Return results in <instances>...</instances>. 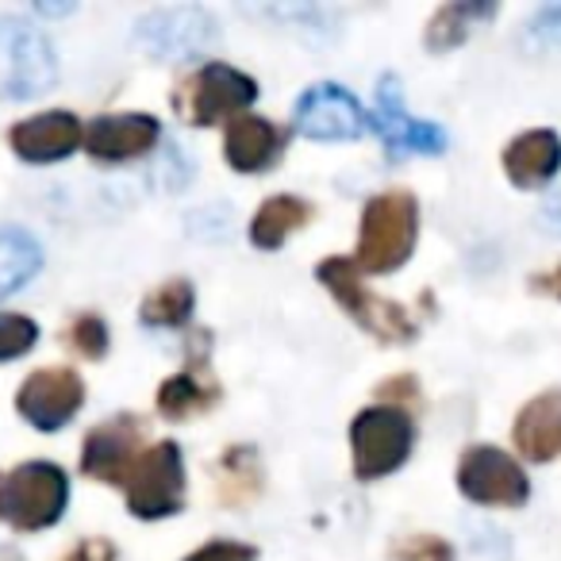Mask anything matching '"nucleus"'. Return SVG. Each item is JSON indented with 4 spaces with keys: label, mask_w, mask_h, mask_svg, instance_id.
Here are the masks:
<instances>
[{
    "label": "nucleus",
    "mask_w": 561,
    "mask_h": 561,
    "mask_svg": "<svg viewBox=\"0 0 561 561\" xmlns=\"http://www.w3.org/2000/svg\"><path fill=\"white\" fill-rule=\"evenodd\" d=\"M420 234V208L412 193H381L362 211L358 265L369 273H392L412 257Z\"/></svg>",
    "instance_id": "nucleus-1"
},
{
    "label": "nucleus",
    "mask_w": 561,
    "mask_h": 561,
    "mask_svg": "<svg viewBox=\"0 0 561 561\" xmlns=\"http://www.w3.org/2000/svg\"><path fill=\"white\" fill-rule=\"evenodd\" d=\"M70 481L50 461H27L0 473V519L16 530H43L62 519Z\"/></svg>",
    "instance_id": "nucleus-2"
},
{
    "label": "nucleus",
    "mask_w": 561,
    "mask_h": 561,
    "mask_svg": "<svg viewBox=\"0 0 561 561\" xmlns=\"http://www.w3.org/2000/svg\"><path fill=\"white\" fill-rule=\"evenodd\" d=\"M58 81V58L47 35L16 16L0 20V101H27Z\"/></svg>",
    "instance_id": "nucleus-3"
},
{
    "label": "nucleus",
    "mask_w": 561,
    "mask_h": 561,
    "mask_svg": "<svg viewBox=\"0 0 561 561\" xmlns=\"http://www.w3.org/2000/svg\"><path fill=\"white\" fill-rule=\"evenodd\" d=\"M316 277L335 293V300L346 308V316L362 323L369 335H377L381 343H408L415 339V320L397 305V300L374 297V293L362 285V273L351 257H328L320 262Z\"/></svg>",
    "instance_id": "nucleus-4"
},
{
    "label": "nucleus",
    "mask_w": 561,
    "mask_h": 561,
    "mask_svg": "<svg viewBox=\"0 0 561 561\" xmlns=\"http://www.w3.org/2000/svg\"><path fill=\"white\" fill-rule=\"evenodd\" d=\"M351 443H354V473L362 481H377V477L392 473L408 461L415 443V427L400 408L377 404L358 412L351 427Z\"/></svg>",
    "instance_id": "nucleus-5"
},
{
    "label": "nucleus",
    "mask_w": 561,
    "mask_h": 561,
    "mask_svg": "<svg viewBox=\"0 0 561 561\" xmlns=\"http://www.w3.org/2000/svg\"><path fill=\"white\" fill-rule=\"evenodd\" d=\"M254 96H257V85L247 73L231 70V66H224V62H208L181 81L173 104H178V112L193 127H211V124H219V119L242 112Z\"/></svg>",
    "instance_id": "nucleus-6"
},
{
    "label": "nucleus",
    "mask_w": 561,
    "mask_h": 561,
    "mask_svg": "<svg viewBox=\"0 0 561 561\" xmlns=\"http://www.w3.org/2000/svg\"><path fill=\"white\" fill-rule=\"evenodd\" d=\"M127 507L139 519H162V515L181 512L185 504V466H181L178 443H158L147 446L142 458L124 481Z\"/></svg>",
    "instance_id": "nucleus-7"
},
{
    "label": "nucleus",
    "mask_w": 561,
    "mask_h": 561,
    "mask_svg": "<svg viewBox=\"0 0 561 561\" xmlns=\"http://www.w3.org/2000/svg\"><path fill=\"white\" fill-rule=\"evenodd\" d=\"M458 484L473 504L489 507H519L530 496L527 473L519 469V461H512L496 446H473L461 454Z\"/></svg>",
    "instance_id": "nucleus-8"
},
{
    "label": "nucleus",
    "mask_w": 561,
    "mask_h": 561,
    "mask_svg": "<svg viewBox=\"0 0 561 561\" xmlns=\"http://www.w3.org/2000/svg\"><path fill=\"white\" fill-rule=\"evenodd\" d=\"M85 385L73 369H39L16 392V408L35 431H58L81 412Z\"/></svg>",
    "instance_id": "nucleus-9"
},
{
    "label": "nucleus",
    "mask_w": 561,
    "mask_h": 561,
    "mask_svg": "<svg viewBox=\"0 0 561 561\" xmlns=\"http://www.w3.org/2000/svg\"><path fill=\"white\" fill-rule=\"evenodd\" d=\"M142 458V423L135 415H116L89 431L81 446V473L104 484H124Z\"/></svg>",
    "instance_id": "nucleus-10"
},
{
    "label": "nucleus",
    "mask_w": 561,
    "mask_h": 561,
    "mask_svg": "<svg viewBox=\"0 0 561 561\" xmlns=\"http://www.w3.org/2000/svg\"><path fill=\"white\" fill-rule=\"evenodd\" d=\"M135 39L154 58H188L216 39V24L204 9H165L139 20Z\"/></svg>",
    "instance_id": "nucleus-11"
},
{
    "label": "nucleus",
    "mask_w": 561,
    "mask_h": 561,
    "mask_svg": "<svg viewBox=\"0 0 561 561\" xmlns=\"http://www.w3.org/2000/svg\"><path fill=\"white\" fill-rule=\"evenodd\" d=\"M297 131L308 139H358L366 131V112L346 89L312 85L297 101Z\"/></svg>",
    "instance_id": "nucleus-12"
},
{
    "label": "nucleus",
    "mask_w": 561,
    "mask_h": 561,
    "mask_svg": "<svg viewBox=\"0 0 561 561\" xmlns=\"http://www.w3.org/2000/svg\"><path fill=\"white\" fill-rule=\"evenodd\" d=\"M377 135H381L385 150L392 158H408V154H438L446 147V135L438 131L427 119H412L400 108V89L397 78H385L377 89V119H374Z\"/></svg>",
    "instance_id": "nucleus-13"
},
{
    "label": "nucleus",
    "mask_w": 561,
    "mask_h": 561,
    "mask_svg": "<svg viewBox=\"0 0 561 561\" xmlns=\"http://www.w3.org/2000/svg\"><path fill=\"white\" fill-rule=\"evenodd\" d=\"M158 135H162V127H158L154 116L124 112V116H96L81 139H85V150L96 162H131V158L154 150Z\"/></svg>",
    "instance_id": "nucleus-14"
},
{
    "label": "nucleus",
    "mask_w": 561,
    "mask_h": 561,
    "mask_svg": "<svg viewBox=\"0 0 561 561\" xmlns=\"http://www.w3.org/2000/svg\"><path fill=\"white\" fill-rule=\"evenodd\" d=\"M9 142L24 162H62L78 150L81 124L70 112H39V116L12 127Z\"/></svg>",
    "instance_id": "nucleus-15"
},
{
    "label": "nucleus",
    "mask_w": 561,
    "mask_h": 561,
    "mask_svg": "<svg viewBox=\"0 0 561 561\" xmlns=\"http://www.w3.org/2000/svg\"><path fill=\"white\" fill-rule=\"evenodd\" d=\"M285 131L262 116H234L224 135V154L239 173H262L277 162Z\"/></svg>",
    "instance_id": "nucleus-16"
},
{
    "label": "nucleus",
    "mask_w": 561,
    "mask_h": 561,
    "mask_svg": "<svg viewBox=\"0 0 561 561\" xmlns=\"http://www.w3.org/2000/svg\"><path fill=\"white\" fill-rule=\"evenodd\" d=\"M504 170L515 188L546 185V181H553V173L561 170V139L553 131H546V127L523 131L519 139H512V147L504 150Z\"/></svg>",
    "instance_id": "nucleus-17"
},
{
    "label": "nucleus",
    "mask_w": 561,
    "mask_h": 561,
    "mask_svg": "<svg viewBox=\"0 0 561 561\" xmlns=\"http://www.w3.org/2000/svg\"><path fill=\"white\" fill-rule=\"evenodd\" d=\"M515 446L523 458L530 461H550L561 446V392H546V397L530 400L515 420Z\"/></svg>",
    "instance_id": "nucleus-18"
},
{
    "label": "nucleus",
    "mask_w": 561,
    "mask_h": 561,
    "mask_svg": "<svg viewBox=\"0 0 561 561\" xmlns=\"http://www.w3.org/2000/svg\"><path fill=\"white\" fill-rule=\"evenodd\" d=\"M216 400H219V385L201 358V362H188L178 377H170V381L158 389V412H162L165 420L181 423V420H188V415L208 412Z\"/></svg>",
    "instance_id": "nucleus-19"
},
{
    "label": "nucleus",
    "mask_w": 561,
    "mask_h": 561,
    "mask_svg": "<svg viewBox=\"0 0 561 561\" xmlns=\"http://www.w3.org/2000/svg\"><path fill=\"white\" fill-rule=\"evenodd\" d=\"M308 219H312V204L308 201H300V196H270L250 219V242L257 250H277Z\"/></svg>",
    "instance_id": "nucleus-20"
},
{
    "label": "nucleus",
    "mask_w": 561,
    "mask_h": 561,
    "mask_svg": "<svg viewBox=\"0 0 561 561\" xmlns=\"http://www.w3.org/2000/svg\"><path fill=\"white\" fill-rule=\"evenodd\" d=\"M43 254L39 242L20 227H0V300L24 289L27 280L39 273Z\"/></svg>",
    "instance_id": "nucleus-21"
},
{
    "label": "nucleus",
    "mask_w": 561,
    "mask_h": 561,
    "mask_svg": "<svg viewBox=\"0 0 561 561\" xmlns=\"http://www.w3.org/2000/svg\"><path fill=\"white\" fill-rule=\"evenodd\" d=\"M492 4H473V0H461V4H446V9L435 12V20H431L427 27V47L431 50H450L458 47V43L469 39V32H473L481 20L492 16Z\"/></svg>",
    "instance_id": "nucleus-22"
},
{
    "label": "nucleus",
    "mask_w": 561,
    "mask_h": 561,
    "mask_svg": "<svg viewBox=\"0 0 561 561\" xmlns=\"http://www.w3.org/2000/svg\"><path fill=\"white\" fill-rule=\"evenodd\" d=\"M188 316H193V285L185 277L165 280L142 300V323L147 328H181Z\"/></svg>",
    "instance_id": "nucleus-23"
},
{
    "label": "nucleus",
    "mask_w": 561,
    "mask_h": 561,
    "mask_svg": "<svg viewBox=\"0 0 561 561\" xmlns=\"http://www.w3.org/2000/svg\"><path fill=\"white\" fill-rule=\"evenodd\" d=\"M219 492H224L227 504H239V500H247L250 492H257V481H262V473H257V458L247 450V446H239V450H227L224 461H219Z\"/></svg>",
    "instance_id": "nucleus-24"
},
{
    "label": "nucleus",
    "mask_w": 561,
    "mask_h": 561,
    "mask_svg": "<svg viewBox=\"0 0 561 561\" xmlns=\"http://www.w3.org/2000/svg\"><path fill=\"white\" fill-rule=\"evenodd\" d=\"M66 343H70L81 358L96 362V358H104V351H108V328H104L101 316L85 312L66 328Z\"/></svg>",
    "instance_id": "nucleus-25"
},
{
    "label": "nucleus",
    "mask_w": 561,
    "mask_h": 561,
    "mask_svg": "<svg viewBox=\"0 0 561 561\" xmlns=\"http://www.w3.org/2000/svg\"><path fill=\"white\" fill-rule=\"evenodd\" d=\"M35 339H39V328H35L27 316L0 312V362L27 354L35 346Z\"/></svg>",
    "instance_id": "nucleus-26"
},
{
    "label": "nucleus",
    "mask_w": 561,
    "mask_h": 561,
    "mask_svg": "<svg viewBox=\"0 0 561 561\" xmlns=\"http://www.w3.org/2000/svg\"><path fill=\"white\" fill-rule=\"evenodd\" d=\"M392 561H454L450 546L435 535H412L392 546Z\"/></svg>",
    "instance_id": "nucleus-27"
},
{
    "label": "nucleus",
    "mask_w": 561,
    "mask_h": 561,
    "mask_svg": "<svg viewBox=\"0 0 561 561\" xmlns=\"http://www.w3.org/2000/svg\"><path fill=\"white\" fill-rule=\"evenodd\" d=\"M527 32H530V43H538V47H561V4L538 12Z\"/></svg>",
    "instance_id": "nucleus-28"
},
{
    "label": "nucleus",
    "mask_w": 561,
    "mask_h": 561,
    "mask_svg": "<svg viewBox=\"0 0 561 561\" xmlns=\"http://www.w3.org/2000/svg\"><path fill=\"white\" fill-rule=\"evenodd\" d=\"M254 558H257V550L247 542H208L185 561H254Z\"/></svg>",
    "instance_id": "nucleus-29"
},
{
    "label": "nucleus",
    "mask_w": 561,
    "mask_h": 561,
    "mask_svg": "<svg viewBox=\"0 0 561 561\" xmlns=\"http://www.w3.org/2000/svg\"><path fill=\"white\" fill-rule=\"evenodd\" d=\"M66 561H116V546L108 538H85L70 550Z\"/></svg>",
    "instance_id": "nucleus-30"
},
{
    "label": "nucleus",
    "mask_w": 561,
    "mask_h": 561,
    "mask_svg": "<svg viewBox=\"0 0 561 561\" xmlns=\"http://www.w3.org/2000/svg\"><path fill=\"white\" fill-rule=\"evenodd\" d=\"M377 397L392 400V404H415V400H420V385H415L412 377H392V381H385L381 389H377Z\"/></svg>",
    "instance_id": "nucleus-31"
},
{
    "label": "nucleus",
    "mask_w": 561,
    "mask_h": 561,
    "mask_svg": "<svg viewBox=\"0 0 561 561\" xmlns=\"http://www.w3.org/2000/svg\"><path fill=\"white\" fill-rule=\"evenodd\" d=\"M530 289H535V293H542V297L561 300V265H553L550 273H538V277L530 280Z\"/></svg>",
    "instance_id": "nucleus-32"
},
{
    "label": "nucleus",
    "mask_w": 561,
    "mask_h": 561,
    "mask_svg": "<svg viewBox=\"0 0 561 561\" xmlns=\"http://www.w3.org/2000/svg\"><path fill=\"white\" fill-rule=\"evenodd\" d=\"M542 224L561 234V193H553L550 201L542 204Z\"/></svg>",
    "instance_id": "nucleus-33"
},
{
    "label": "nucleus",
    "mask_w": 561,
    "mask_h": 561,
    "mask_svg": "<svg viewBox=\"0 0 561 561\" xmlns=\"http://www.w3.org/2000/svg\"><path fill=\"white\" fill-rule=\"evenodd\" d=\"M0 561H24V558H20V550H12V546H0Z\"/></svg>",
    "instance_id": "nucleus-34"
}]
</instances>
